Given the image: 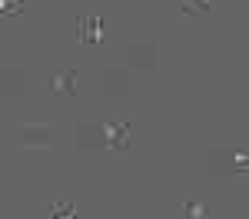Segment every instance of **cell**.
I'll use <instances>...</instances> for the list:
<instances>
[{"mask_svg": "<svg viewBox=\"0 0 249 219\" xmlns=\"http://www.w3.org/2000/svg\"><path fill=\"white\" fill-rule=\"evenodd\" d=\"M206 10H210V0H183V14H190V17L206 14Z\"/></svg>", "mask_w": 249, "mask_h": 219, "instance_id": "obj_6", "label": "cell"}, {"mask_svg": "<svg viewBox=\"0 0 249 219\" xmlns=\"http://www.w3.org/2000/svg\"><path fill=\"white\" fill-rule=\"evenodd\" d=\"M103 133H107V146H113V150L130 146V126L126 123H103Z\"/></svg>", "mask_w": 249, "mask_h": 219, "instance_id": "obj_1", "label": "cell"}, {"mask_svg": "<svg viewBox=\"0 0 249 219\" xmlns=\"http://www.w3.org/2000/svg\"><path fill=\"white\" fill-rule=\"evenodd\" d=\"M77 27H80V40L83 43H96V40L103 37V20L100 17H80Z\"/></svg>", "mask_w": 249, "mask_h": 219, "instance_id": "obj_2", "label": "cell"}, {"mask_svg": "<svg viewBox=\"0 0 249 219\" xmlns=\"http://www.w3.org/2000/svg\"><path fill=\"white\" fill-rule=\"evenodd\" d=\"M23 146H50V126H23Z\"/></svg>", "mask_w": 249, "mask_h": 219, "instance_id": "obj_3", "label": "cell"}, {"mask_svg": "<svg viewBox=\"0 0 249 219\" xmlns=\"http://www.w3.org/2000/svg\"><path fill=\"white\" fill-rule=\"evenodd\" d=\"M53 90H57L60 97H73L77 93V73L70 70H63V73H53Z\"/></svg>", "mask_w": 249, "mask_h": 219, "instance_id": "obj_4", "label": "cell"}, {"mask_svg": "<svg viewBox=\"0 0 249 219\" xmlns=\"http://www.w3.org/2000/svg\"><path fill=\"white\" fill-rule=\"evenodd\" d=\"M183 216H186V219H210V209H206L203 202H196V199H190V202L183 206Z\"/></svg>", "mask_w": 249, "mask_h": 219, "instance_id": "obj_5", "label": "cell"}]
</instances>
